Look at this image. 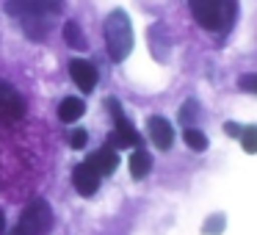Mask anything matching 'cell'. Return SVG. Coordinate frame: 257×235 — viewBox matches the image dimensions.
<instances>
[{
  "mask_svg": "<svg viewBox=\"0 0 257 235\" xmlns=\"http://www.w3.org/2000/svg\"><path fill=\"white\" fill-rule=\"evenodd\" d=\"M69 75H72V80L78 83L80 91H91L97 86V69H94V64L83 61V58L69 61Z\"/></svg>",
  "mask_w": 257,
  "mask_h": 235,
  "instance_id": "obj_8",
  "label": "cell"
},
{
  "mask_svg": "<svg viewBox=\"0 0 257 235\" xmlns=\"http://www.w3.org/2000/svg\"><path fill=\"white\" fill-rule=\"evenodd\" d=\"M240 144L246 152H257V125H249V128L240 130Z\"/></svg>",
  "mask_w": 257,
  "mask_h": 235,
  "instance_id": "obj_15",
  "label": "cell"
},
{
  "mask_svg": "<svg viewBox=\"0 0 257 235\" xmlns=\"http://www.w3.org/2000/svg\"><path fill=\"white\" fill-rule=\"evenodd\" d=\"M147 133H150L152 144H155L158 150H169V147H172L174 133H172V125L163 116H152L150 122H147Z\"/></svg>",
  "mask_w": 257,
  "mask_h": 235,
  "instance_id": "obj_9",
  "label": "cell"
},
{
  "mask_svg": "<svg viewBox=\"0 0 257 235\" xmlns=\"http://www.w3.org/2000/svg\"><path fill=\"white\" fill-rule=\"evenodd\" d=\"M194 20L207 31H221L229 23V0H188Z\"/></svg>",
  "mask_w": 257,
  "mask_h": 235,
  "instance_id": "obj_2",
  "label": "cell"
},
{
  "mask_svg": "<svg viewBox=\"0 0 257 235\" xmlns=\"http://www.w3.org/2000/svg\"><path fill=\"white\" fill-rule=\"evenodd\" d=\"M83 111H86L83 100L67 97V100H61V105H58V119H61L64 125H72V122H78V119L83 116Z\"/></svg>",
  "mask_w": 257,
  "mask_h": 235,
  "instance_id": "obj_11",
  "label": "cell"
},
{
  "mask_svg": "<svg viewBox=\"0 0 257 235\" xmlns=\"http://www.w3.org/2000/svg\"><path fill=\"white\" fill-rule=\"evenodd\" d=\"M150 169H152V158H150V152L136 150L133 155H130V174H133L136 180L147 177V174H150Z\"/></svg>",
  "mask_w": 257,
  "mask_h": 235,
  "instance_id": "obj_12",
  "label": "cell"
},
{
  "mask_svg": "<svg viewBox=\"0 0 257 235\" xmlns=\"http://www.w3.org/2000/svg\"><path fill=\"white\" fill-rule=\"evenodd\" d=\"M183 139H185V144H188L194 152L207 150V136L202 133V130H196V128H188V130L183 133Z\"/></svg>",
  "mask_w": 257,
  "mask_h": 235,
  "instance_id": "obj_14",
  "label": "cell"
},
{
  "mask_svg": "<svg viewBox=\"0 0 257 235\" xmlns=\"http://www.w3.org/2000/svg\"><path fill=\"white\" fill-rule=\"evenodd\" d=\"M12 235H17V232H12Z\"/></svg>",
  "mask_w": 257,
  "mask_h": 235,
  "instance_id": "obj_22",
  "label": "cell"
},
{
  "mask_svg": "<svg viewBox=\"0 0 257 235\" xmlns=\"http://www.w3.org/2000/svg\"><path fill=\"white\" fill-rule=\"evenodd\" d=\"M69 147L72 150H80V147H86V130H72V133L67 136Z\"/></svg>",
  "mask_w": 257,
  "mask_h": 235,
  "instance_id": "obj_17",
  "label": "cell"
},
{
  "mask_svg": "<svg viewBox=\"0 0 257 235\" xmlns=\"http://www.w3.org/2000/svg\"><path fill=\"white\" fill-rule=\"evenodd\" d=\"M108 108H111V113H113V133L108 136V144L116 147V150L119 147H139V133H136V128L122 113V105H119L116 100H108Z\"/></svg>",
  "mask_w": 257,
  "mask_h": 235,
  "instance_id": "obj_5",
  "label": "cell"
},
{
  "mask_svg": "<svg viewBox=\"0 0 257 235\" xmlns=\"http://www.w3.org/2000/svg\"><path fill=\"white\" fill-rule=\"evenodd\" d=\"M224 130H227V133H232V136H240V128H238V125H232V122L224 125Z\"/></svg>",
  "mask_w": 257,
  "mask_h": 235,
  "instance_id": "obj_20",
  "label": "cell"
},
{
  "mask_svg": "<svg viewBox=\"0 0 257 235\" xmlns=\"http://www.w3.org/2000/svg\"><path fill=\"white\" fill-rule=\"evenodd\" d=\"M196 119V102L188 100L183 108H180V122H194Z\"/></svg>",
  "mask_w": 257,
  "mask_h": 235,
  "instance_id": "obj_16",
  "label": "cell"
},
{
  "mask_svg": "<svg viewBox=\"0 0 257 235\" xmlns=\"http://www.w3.org/2000/svg\"><path fill=\"white\" fill-rule=\"evenodd\" d=\"M105 45H108V56L111 61H124L133 50V25H130V17L116 9V12L108 14L105 20Z\"/></svg>",
  "mask_w": 257,
  "mask_h": 235,
  "instance_id": "obj_1",
  "label": "cell"
},
{
  "mask_svg": "<svg viewBox=\"0 0 257 235\" xmlns=\"http://www.w3.org/2000/svg\"><path fill=\"white\" fill-rule=\"evenodd\" d=\"M238 86L243 91H249V94H257V72L254 75H243V78L238 80Z\"/></svg>",
  "mask_w": 257,
  "mask_h": 235,
  "instance_id": "obj_18",
  "label": "cell"
},
{
  "mask_svg": "<svg viewBox=\"0 0 257 235\" xmlns=\"http://www.w3.org/2000/svg\"><path fill=\"white\" fill-rule=\"evenodd\" d=\"M100 177L102 174L91 166V161H83L78 169H75V174H72L75 191H78L80 196H94L97 188H100Z\"/></svg>",
  "mask_w": 257,
  "mask_h": 235,
  "instance_id": "obj_7",
  "label": "cell"
},
{
  "mask_svg": "<svg viewBox=\"0 0 257 235\" xmlns=\"http://www.w3.org/2000/svg\"><path fill=\"white\" fill-rule=\"evenodd\" d=\"M58 9H61V0H9L6 3V12L25 23H34V20L45 23L47 17L58 14Z\"/></svg>",
  "mask_w": 257,
  "mask_h": 235,
  "instance_id": "obj_4",
  "label": "cell"
},
{
  "mask_svg": "<svg viewBox=\"0 0 257 235\" xmlns=\"http://www.w3.org/2000/svg\"><path fill=\"white\" fill-rule=\"evenodd\" d=\"M64 42H67L72 50H86V39H83V34H80V25L78 23L69 20V23L64 25Z\"/></svg>",
  "mask_w": 257,
  "mask_h": 235,
  "instance_id": "obj_13",
  "label": "cell"
},
{
  "mask_svg": "<svg viewBox=\"0 0 257 235\" xmlns=\"http://www.w3.org/2000/svg\"><path fill=\"white\" fill-rule=\"evenodd\" d=\"M221 224H224V216L207 218V221H205V232H207V235H218V232H221Z\"/></svg>",
  "mask_w": 257,
  "mask_h": 235,
  "instance_id": "obj_19",
  "label": "cell"
},
{
  "mask_svg": "<svg viewBox=\"0 0 257 235\" xmlns=\"http://www.w3.org/2000/svg\"><path fill=\"white\" fill-rule=\"evenodd\" d=\"M3 229H6V218H3V213H0V235H3Z\"/></svg>",
  "mask_w": 257,
  "mask_h": 235,
  "instance_id": "obj_21",
  "label": "cell"
},
{
  "mask_svg": "<svg viewBox=\"0 0 257 235\" xmlns=\"http://www.w3.org/2000/svg\"><path fill=\"white\" fill-rule=\"evenodd\" d=\"M53 227V210L45 199H34L23 210L17 224V235H47Z\"/></svg>",
  "mask_w": 257,
  "mask_h": 235,
  "instance_id": "obj_3",
  "label": "cell"
},
{
  "mask_svg": "<svg viewBox=\"0 0 257 235\" xmlns=\"http://www.w3.org/2000/svg\"><path fill=\"white\" fill-rule=\"evenodd\" d=\"M25 113V102L20 97V91L14 86H9L6 80H0V119L14 122Z\"/></svg>",
  "mask_w": 257,
  "mask_h": 235,
  "instance_id": "obj_6",
  "label": "cell"
},
{
  "mask_svg": "<svg viewBox=\"0 0 257 235\" xmlns=\"http://www.w3.org/2000/svg\"><path fill=\"white\" fill-rule=\"evenodd\" d=\"M89 161H91V166H94L100 174H111V172H116L119 155H116V150H113L111 144H105L100 152H94V155H91Z\"/></svg>",
  "mask_w": 257,
  "mask_h": 235,
  "instance_id": "obj_10",
  "label": "cell"
}]
</instances>
